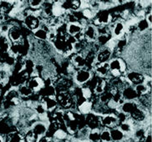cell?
<instances>
[{
	"instance_id": "1",
	"label": "cell",
	"mask_w": 152,
	"mask_h": 142,
	"mask_svg": "<svg viewBox=\"0 0 152 142\" xmlns=\"http://www.w3.org/2000/svg\"><path fill=\"white\" fill-rule=\"evenodd\" d=\"M55 98L58 103V109L64 111H74L75 106H76V109H77L75 98L72 94L71 90L67 91V92L57 93L55 95Z\"/></svg>"
},
{
	"instance_id": "2",
	"label": "cell",
	"mask_w": 152,
	"mask_h": 142,
	"mask_svg": "<svg viewBox=\"0 0 152 142\" xmlns=\"http://www.w3.org/2000/svg\"><path fill=\"white\" fill-rule=\"evenodd\" d=\"M110 67V75L113 78H119L124 75L127 71L126 64L123 59L121 57H112V59L108 62Z\"/></svg>"
},
{
	"instance_id": "3",
	"label": "cell",
	"mask_w": 152,
	"mask_h": 142,
	"mask_svg": "<svg viewBox=\"0 0 152 142\" xmlns=\"http://www.w3.org/2000/svg\"><path fill=\"white\" fill-rule=\"evenodd\" d=\"M93 79V72L87 69H80L74 72L72 80L74 84L78 87H82L86 85Z\"/></svg>"
},
{
	"instance_id": "4",
	"label": "cell",
	"mask_w": 152,
	"mask_h": 142,
	"mask_svg": "<svg viewBox=\"0 0 152 142\" xmlns=\"http://www.w3.org/2000/svg\"><path fill=\"white\" fill-rule=\"evenodd\" d=\"M6 34L12 45L21 44L24 41L23 30L18 24H10Z\"/></svg>"
},
{
	"instance_id": "5",
	"label": "cell",
	"mask_w": 152,
	"mask_h": 142,
	"mask_svg": "<svg viewBox=\"0 0 152 142\" xmlns=\"http://www.w3.org/2000/svg\"><path fill=\"white\" fill-rule=\"evenodd\" d=\"M125 79L127 81V83L131 86H136L139 84H144L146 75L138 70H129L126 71L125 75Z\"/></svg>"
},
{
	"instance_id": "6",
	"label": "cell",
	"mask_w": 152,
	"mask_h": 142,
	"mask_svg": "<svg viewBox=\"0 0 152 142\" xmlns=\"http://www.w3.org/2000/svg\"><path fill=\"white\" fill-rule=\"evenodd\" d=\"M120 124L119 119L117 117L116 114L115 113H108L103 116H100V126L101 128L111 130L113 128L118 127Z\"/></svg>"
},
{
	"instance_id": "7",
	"label": "cell",
	"mask_w": 152,
	"mask_h": 142,
	"mask_svg": "<svg viewBox=\"0 0 152 142\" xmlns=\"http://www.w3.org/2000/svg\"><path fill=\"white\" fill-rule=\"evenodd\" d=\"M23 25L27 28L28 30L34 32L37 29H39L41 25V22L38 15L34 12H31L28 9V13L27 15L23 19Z\"/></svg>"
},
{
	"instance_id": "8",
	"label": "cell",
	"mask_w": 152,
	"mask_h": 142,
	"mask_svg": "<svg viewBox=\"0 0 152 142\" xmlns=\"http://www.w3.org/2000/svg\"><path fill=\"white\" fill-rule=\"evenodd\" d=\"M109 26L110 29V34H111L112 38L119 40L125 36V29H126L125 21L118 20L116 22L110 23Z\"/></svg>"
},
{
	"instance_id": "9",
	"label": "cell",
	"mask_w": 152,
	"mask_h": 142,
	"mask_svg": "<svg viewBox=\"0 0 152 142\" xmlns=\"http://www.w3.org/2000/svg\"><path fill=\"white\" fill-rule=\"evenodd\" d=\"M91 23L96 27L109 25L110 23V13H109L107 10H99L92 19Z\"/></svg>"
},
{
	"instance_id": "10",
	"label": "cell",
	"mask_w": 152,
	"mask_h": 142,
	"mask_svg": "<svg viewBox=\"0 0 152 142\" xmlns=\"http://www.w3.org/2000/svg\"><path fill=\"white\" fill-rule=\"evenodd\" d=\"M84 35L85 40L89 44H94L97 40L99 34L97 27L94 26L93 23H88L84 27Z\"/></svg>"
},
{
	"instance_id": "11",
	"label": "cell",
	"mask_w": 152,
	"mask_h": 142,
	"mask_svg": "<svg viewBox=\"0 0 152 142\" xmlns=\"http://www.w3.org/2000/svg\"><path fill=\"white\" fill-rule=\"evenodd\" d=\"M84 116H85V126L90 130L101 129L100 116L99 115H97L94 112H90V113Z\"/></svg>"
},
{
	"instance_id": "12",
	"label": "cell",
	"mask_w": 152,
	"mask_h": 142,
	"mask_svg": "<svg viewBox=\"0 0 152 142\" xmlns=\"http://www.w3.org/2000/svg\"><path fill=\"white\" fill-rule=\"evenodd\" d=\"M113 57L112 50L106 46L99 48L95 55V64H104L108 63Z\"/></svg>"
},
{
	"instance_id": "13",
	"label": "cell",
	"mask_w": 152,
	"mask_h": 142,
	"mask_svg": "<svg viewBox=\"0 0 152 142\" xmlns=\"http://www.w3.org/2000/svg\"><path fill=\"white\" fill-rule=\"evenodd\" d=\"M48 125H49V121L37 120L32 124L30 130L39 138L44 137L46 135L48 131Z\"/></svg>"
},
{
	"instance_id": "14",
	"label": "cell",
	"mask_w": 152,
	"mask_h": 142,
	"mask_svg": "<svg viewBox=\"0 0 152 142\" xmlns=\"http://www.w3.org/2000/svg\"><path fill=\"white\" fill-rule=\"evenodd\" d=\"M139 107L137 101H124L120 106L117 108V113H121L127 117L134 112Z\"/></svg>"
},
{
	"instance_id": "15",
	"label": "cell",
	"mask_w": 152,
	"mask_h": 142,
	"mask_svg": "<svg viewBox=\"0 0 152 142\" xmlns=\"http://www.w3.org/2000/svg\"><path fill=\"white\" fill-rule=\"evenodd\" d=\"M69 64L75 70L84 69L85 67V57L84 53H73L69 56Z\"/></svg>"
},
{
	"instance_id": "16",
	"label": "cell",
	"mask_w": 152,
	"mask_h": 142,
	"mask_svg": "<svg viewBox=\"0 0 152 142\" xmlns=\"http://www.w3.org/2000/svg\"><path fill=\"white\" fill-rule=\"evenodd\" d=\"M136 124H135L133 120H130V118H127L126 120L119 124L118 128L125 134L126 137H132L133 133H134V127L136 126Z\"/></svg>"
},
{
	"instance_id": "17",
	"label": "cell",
	"mask_w": 152,
	"mask_h": 142,
	"mask_svg": "<svg viewBox=\"0 0 152 142\" xmlns=\"http://www.w3.org/2000/svg\"><path fill=\"white\" fill-rule=\"evenodd\" d=\"M25 84L34 94L39 93L41 89H43V87L45 85L44 80L40 77H38V76H34V77L28 78L26 80Z\"/></svg>"
},
{
	"instance_id": "18",
	"label": "cell",
	"mask_w": 152,
	"mask_h": 142,
	"mask_svg": "<svg viewBox=\"0 0 152 142\" xmlns=\"http://www.w3.org/2000/svg\"><path fill=\"white\" fill-rule=\"evenodd\" d=\"M49 29L45 23H41L40 27L37 29L35 31L33 32L32 37L37 41H48V37H49Z\"/></svg>"
},
{
	"instance_id": "19",
	"label": "cell",
	"mask_w": 152,
	"mask_h": 142,
	"mask_svg": "<svg viewBox=\"0 0 152 142\" xmlns=\"http://www.w3.org/2000/svg\"><path fill=\"white\" fill-rule=\"evenodd\" d=\"M94 71L95 75L99 78H103V79H107L110 75V67L108 63H104V64H95L93 67L92 72Z\"/></svg>"
},
{
	"instance_id": "20",
	"label": "cell",
	"mask_w": 152,
	"mask_h": 142,
	"mask_svg": "<svg viewBox=\"0 0 152 142\" xmlns=\"http://www.w3.org/2000/svg\"><path fill=\"white\" fill-rule=\"evenodd\" d=\"M121 95L125 101H136L139 98L134 87L131 85H127L121 89Z\"/></svg>"
},
{
	"instance_id": "21",
	"label": "cell",
	"mask_w": 152,
	"mask_h": 142,
	"mask_svg": "<svg viewBox=\"0 0 152 142\" xmlns=\"http://www.w3.org/2000/svg\"><path fill=\"white\" fill-rule=\"evenodd\" d=\"M107 87V80L106 79L96 77L95 83H94V86L92 88V92L94 95L99 96L105 91Z\"/></svg>"
},
{
	"instance_id": "22",
	"label": "cell",
	"mask_w": 152,
	"mask_h": 142,
	"mask_svg": "<svg viewBox=\"0 0 152 142\" xmlns=\"http://www.w3.org/2000/svg\"><path fill=\"white\" fill-rule=\"evenodd\" d=\"M39 101L44 104L46 111L49 113H53L58 108L55 97H40Z\"/></svg>"
},
{
	"instance_id": "23",
	"label": "cell",
	"mask_w": 152,
	"mask_h": 142,
	"mask_svg": "<svg viewBox=\"0 0 152 142\" xmlns=\"http://www.w3.org/2000/svg\"><path fill=\"white\" fill-rule=\"evenodd\" d=\"M4 142H24L23 136L18 130H14L4 136Z\"/></svg>"
},
{
	"instance_id": "24",
	"label": "cell",
	"mask_w": 152,
	"mask_h": 142,
	"mask_svg": "<svg viewBox=\"0 0 152 142\" xmlns=\"http://www.w3.org/2000/svg\"><path fill=\"white\" fill-rule=\"evenodd\" d=\"M84 30V27L81 25L80 23H69L67 24V34L72 37L80 33Z\"/></svg>"
},
{
	"instance_id": "25",
	"label": "cell",
	"mask_w": 152,
	"mask_h": 142,
	"mask_svg": "<svg viewBox=\"0 0 152 142\" xmlns=\"http://www.w3.org/2000/svg\"><path fill=\"white\" fill-rule=\"evenodd\" d=\"M11 45L7 34H2L0 37V53L2 54L9 53Z\"/></svg>"
},
{
	"instance_id": "26",
	"label": "cell",
	"mask_w": 152,
	"mask_h": 142,
	"mask_svg": "<svg viewBox=\"0 0 152 142\" xmlns=\"http://www.w3.org/2000/svg\"><path fill=\"white\" fill-rule=\"evenodd\" d=\"M18 89V94H19V97L23 98V99H28V98H31L34 95V92L32 91L31 89L28 87L26 84H20L19 86L17 87Z\"/></svg>"
},
{
	"instance_id": "27",
	"label": "cell",
	"mask_w": 152,
	"mask_h": 142,
	"mask_svg": "<svg viewBox=\"0 0 152 142\" xmlns=\"http://www.w3.org/2000/svg\"><path fill=\"white\" fill-rule=\"evenodd\" d=\"M110 130L112 142H121L126 139L125 134L123 133L118 127L113 128V129Z\"/></svg>"
},
{
	"instance_id": "28",
	"label": "cell",
	"mask_w": 152,
	"mask_h": 142,
	"mask_svg": "<svg viewBox=\"0 0 152 142\" xmlns=\"http://www.w3.org/2000/svg\"><path fill=\"white\" fill-rule=\"evenodd\" d=\"M39 93V97H55L56 90L53 84L45 85Z\"/></svg>"
},
{
	"instance_id": "29",
	"label": "cell",
	"mask_w": 152,
	"mask_h": 142,
	"mask_svg": "<svg viewBox=\"0 0 152 142\" xmlns=\"http://www.w3.org/2000/svg\"><path fill=\"white\" fill-rule=\"evenodd\" d=\"M77 112H79L82 116H85L92 112V104L90 100H85L80 105L77 106Z\"/></svg>"
},
{
	"instance_id": "30",
	"label": "cell",
	"mask_w": 152,
	"mask_h": 142,
	"mask_svg": "<svg viewBox=\"0 0 152 142\" xmlns=\"http://www.w3.org/2000/svg\"><path fill=\"white\" fill-rule=\"evenodd\" d=\"M135 25H136L137 31L140 34L148 33V31H151V27L149 25V23L146 22V20L145 19V18L139 19Z\"/></svg>"
},
{
	"instance_id": "31",
	"label": "cell",
	"mask_w": 152,
	"mask_h": 142,
	"mask_svg": "<svg viewBox=\"0 0 152 142\" xmlns=\"http://www.w3.org/2000/svg\"><path fill=\"white\" fill-rule=\"evenodd\" d=\"M101 129L90 130L87 135V141L89 142H100V130Z\"/></svg>"
},
{
	"instance_id": "32",
	"label": "cell",
	"mask_w": 152,
	"mask_h": 142,
	"mask_svg": "<svg viewBox=\"0 0 152 142\" xmlns=\"http://www.w3.org/2000/svg\"><path fill=\"white\" fill-rule=\"evenodd\" d=\"M28 9H29L31 12H38L39 10H40L42 4H43V1L42 0H29L27 1Z\"/></svg>"
},
{
	"instance_id": "33",
	"label": "cell",
	"mask_w": 152,
	"mask_h": 142,
	"mask_svg": "<svg viewBox=\"0 0 152 142\" xmlns=\"http://www.w3.org/2000/svg\"><path fill=\"white\" fill-rule=\"evenodd\" d=\"M134 89H135V91H136V93L138 94L139 97L145 96L146 94H151V89H149L145 84H139V85L134 86Z\"/></svg>"
},
{
	"instance_id": "34",
	"label": "cell",
	"mask_w": 152,
	"mask_h": 142,
	"mask_svg": "<svg viewBox=\"0 0 152 142\" xmlns=\"http://www.w3.org/2000/svg\"><path fill=\"white\" fill-rule=\"evenodd\" d=\"M23 136L24 142H38L39 140V138L30 129L27 130L23 134Z\"/></svg>"
},
{
	"instance_id": "35",
	"label": "cell",
	"mask_w": 152,
	"mask_h": 142,
	"mask_svg": "<svg viewBox=\"0 0 152 142\" xmlns=\"http://www.w3.org/2000/svg\"><path fill=\"white\" fill-rule=\"evenodd\" d=\"M100 142H112L110 130L105 128L100 130Z\"/></svg>"
},
{
	"instance_id": "36",
	"label": "cell",
	"mask_w": 152,
	"mask_h": 142,
	"mask_svg": "<svg viewBox=\"0 0 152 142\" xmlns=\"http://www.w3.org/2000/svg\"><path fill=\"white\" fill-rule=\"evenodd\" d=\"M53 138H54L56 141H61L63 140H66L68 138L67 131L64 130L63 128L58 130L54 133Z\"/></svg>"
},
{
	"instance_id": "37",
	"label": "cell",
	"mask_w": 152,
	"mask_h": 142,
	"mask_svg": "<svg viewBox=\"0 0 152 142\" xmlns=\"http://www.w3.org/2000/svg\"><path fill=\"white\" fill-rule=\"evenodd\" d=\"M143 142H152V134H151V126H150L145 132V137L143 139Z\"/></svg>"
},
{
	"instance_id": "38",
	"label": "cell",
	"mask_w": 152,
	"mask_h": 142,
	"mask_svg": "<svg viewBox=\"0 0 152 142\" xmlns=\"http://www.w3.org/2000/svg\"><path fill=\"white\" fill-rule=\"evenodd\" d=\"M38 142H56V141L54 140V138L49 137V136H44V137L39 138V141Z\"/></svg>"
},
{
	"instance_id": "39",
	"label": "cell",
	"mask_w": 152,
	"mask_h": 142,
	"mask_svg": "<svg viewBox=\"0 0 152 142\" xmlns=\"http://www.w3.org/2000/svg\"><path fill=\"white\" fill-rule=\"evenodd\" d=\"M145 19L146 20V22L149 23V25L151 27L152 25V13H147V14H145Z\"/></svg>"
},
{
	"instance_id": "40",
	"label": "cell",
	"mask_w": 152,
	"mask_h": 142,
	"mask_svg": "<svg viewBox=\"0 0 152 142\" xmlns=\"http://www.w3.org/2000/svg\"><path fill=\"white\" fill-rule=\"evenodd\" d=\"M5 84H6V83H4V82H3V81H0V93H1V91L4 89V88Z\"/></svg>"
},
{
	"instance_id": "41",
	"label": "cell",
	"mask_w": 152,
	"mask_h": 142,
	"mask_svg": "<svg viewBox=\"0 0 152 142\" xmlns=\"http://www.w3.org/2000/svg\"><path fill=\"white\" fill-rule=\"evenodd\" d=\"M0 142H4V137L0 135Z\"/></svg>"
},
{
	"instance_id": "42",
	"label": "cell",
	"mask_w": 152,
	"mask_h": 142,
	"mask_svg": "<svg viewBox=\"0 0 152 142\" xmlns=\"http://www.w3.org/2000/svg\"><path fill=\"white\" fill-rule=\"evenodd\" d=\"M3 34H2V32H1V30H0V37H1V35H2Z\"/></svg>"
}]
</instances>
